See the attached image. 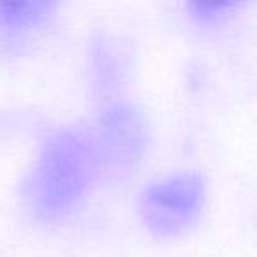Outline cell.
Instances as JSON below:
<instances>
[{"label":"cell","mask_w":257,"mask_h":257,"mask_svg":"<svg viewBox=\"0 0 257 257\" xmlns=\"http://www.w3.org/2000/svg\"><path fill=\"white\" fill-rule=\"evenodd\" d=\"M204 203V183L196 175H183L150 190L145 211L154 227L164 234L182 231L201 213Z\"/></svg>","instance_id":"cell-1"},{"label":"cell","mask_w":257,"mask_h":257,"mask_svg":"<svg viewBox=\"0 0 257 257\" xmlns=\"http://www.w3.org/2000/svg\"><path fill=\"white\" fill-rule=\"evenodd\" d=\"M234 8L236 4H232V2H210V4H197L196 11L197 16L203 20H217L220 16L227 15Z\"/></svg>","instance_id":"cell-2"}]
</instances>
